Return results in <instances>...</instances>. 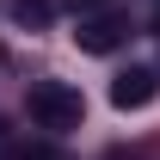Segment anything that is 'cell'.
<instances>
[{"label":"cell","mask_w":160,"mask_h":160,"mask_svg":"<svg viewBox=\"0 0 160 160\" xmlns=\"http://www.w3.org/2000/svg\"><path fill=\"white\" fill-rule=\"evenodd\" d=\"M25 105H31V123L37 129H80V117H86V99L68 80H37Z\"/></svg>","instance_id":"1"},{"label":"cell","mask_w":160,"mask_h":160,"mask_svg":"<svg viewBox=\"0 0 160 160\" xmlns=\"http://www.w3.org/2000/svg\"><path fill=\"white\" fill-rule=\"evenodd\" d=\"M123 37H129V19H123V12H92V19H80V31H74V43L86 56H111Z\"/></svg>","instance_id":"2"},{"label":"cell","mask_w":160,"mask_h":160,"mask_svg":"<svg viewBox=\"0 0 160 160\" xmlns=\"http://www.w3.org/2000/svg\"><path fill=\"white\" fill-rule=\"evenodd\" d=\"M160 92V80H154V68H123L117 80H111V105L117 111H142V105Z\"/></svg>","instance_id":"3"},{"label":"cell","mask_w":160,"mask_h":160,"mask_svg":"<svg viewBox=\"0 0 160 160\" xmlns=\"http://www.w3.org/2000/svg\"><path fill=\"white\" fill-rule=\"evenodd\" d=\"M6 12H12V25H19V31H43V25L56 19V0H12Z\"/></svg>","instance_id":"4"},{"label":"cell","mask_w":160,"mask_h":160,"mask_svg":"<svg viewBox=\"0 0 160 160\" xmlns=\"http://www.w3.org/2000/svg\"><path fill=\"white\" fill-rule=\"evenodd\" d=\"M0 160H62L49 142H25V148H0Z\"/></svg>","instance_id":"5"}]
</instances>
